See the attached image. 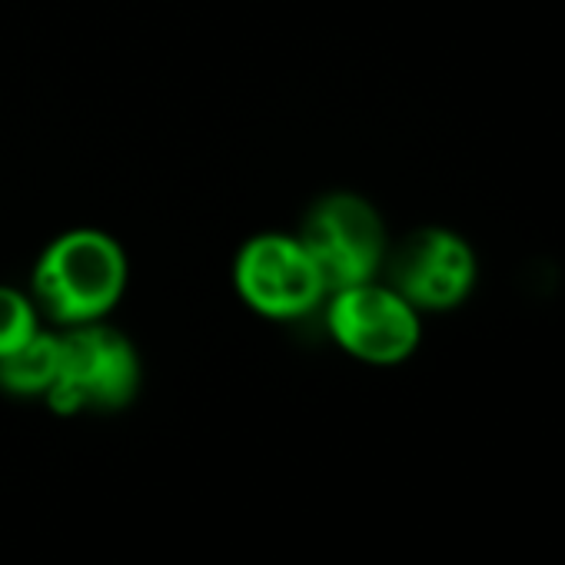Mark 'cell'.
<instances>
[{
  "mask_svg": "<svg viewBox=\"0 0 565 565\" xmlns=\"http://www.w3.org/2000/svg\"><path fill=\"white\" fill-rule=\"evenodd\" d=\"M124 287L127 256L100 230L61 233L34 266V307L64 330L104 320L120 303Z\"/></svg>",
  "mask_w": 565,
  "mask_h": 565,
  "instance_id": "obj_1",
  "label": "cell"
},
{
  "mask_svg": "<svg viewBox=\"0 0 565 565\" xmlns=\"http://www.w3.org/2000/svg\"><path fill=\"white\" fill-rule=\"evenodd\" d=\"M137 386L140 360L120 330L97 320L61 333V376L47 393L57 413L120 409L134 399Z\"/></svg>",
  "mask_w": 565,
  "mask_h": 565,
  "instance_id": "obj_2",
  "label": "cell"
},
{
  "mask_svg": "<svg viewBox=\"0 0 565 565\" xmlns=\"http://www.w3.org/2000/svg\"><path fill=\"white\" fill-rule=\"evenodd\" d=\"M233 282L239 300L269 320H303L330 294L300 236L287 233L246 239L233 263Z\"/></svg>",
  "mask_w": 565,
  "mask_h": 565,
  "instance_id": "obj_3",
  "label": "cell"
},
{
  "mask_svg": "<svg viewBox=\"0 0 565 565\" xmlns=\"http://www.w3.org/2000/svg\"><path fill=\"white\" fill-rule=\"evenodd\" d=\"M300 243L313 256L330 294L373 279L386 249L376 210L353 193H330L317 200L303 220Z\"/></svg>",
  "mask_w": 565,
  "mask_h": 565,
  "instance_id": "obj_4",
  "label": "cell"
},
{
  "mask_svg": "<svg viewBox=\"0 0 565 565\" xmlns=\"http://www.w3.org/2000/svg\"><path fill=\"white\" fill-rule=\"evenodd\" d=\"M327 330L356 360L399 363L419 343L413 303L373 279L327 294Z\"/></svg>",
  "mask_w": 565,
  "mask_h": 565,
  "instance_id": "obj_5",
  "label": "cell"
},
{
  "mask_svg": "<svg viewBox=\"0 0 565 565\" xmlns=\"http://www.w3.org/2000/svg\"><path fill=\"white\" fill-rule=\"evenodd\" d=\"M390 279L406 303L446 310L456 307L472 287V253L446 230H423L393 253Z\"/></svg>",
  "mask_w": 565,
  "mask_h": 565,
  "instance_id": "obj_6",
  "label": "cell"
},
{
  "mask_svg": "<svg viewBox=\"0 0 565 565\" xmlns=\"http://www.w3.org/2000/svg\"><path fill=\"white\" fill-rule=\"evenodd\" d=\"M61 376V333L38 330L28 343L0 356V390L11 396H47Z\"/></svg>",
  "mask_w": 565,
  "mask_h": 565,
  "instance_id": "obj_7",
  "label": "cell"
},
{
  "mask_svg": "<svg viewBox=\"0 0 565 565\" xmlns=\"http://www.w3.org/2000/svg\"><path fill=\"white\" fill-rule=\"evenodd\" d=\"M38 307L21 290L0 287V356H8L38 333Z\"/></svg>",
  "mask_w": 565,
  "mask_h": 565,
  "instance_id": "obj_8",
  "label": "cell"
}]
</instances>
